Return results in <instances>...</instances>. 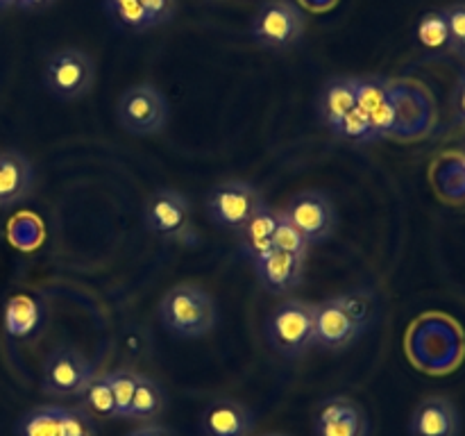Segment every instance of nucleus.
Listing matches in <instances>:
<instances>
[{"label":"nucleus","instance_id":"nucleus-1","mask_svg":"<svg viewBox=\"0 0 465 436\" xmlns=\"http://www.w3.org/2000/svg\"><path fill=\"white\" fill-rule=\"evenodd\" d=\"M216 302L198 284H177L159 302V318L171 334L180 339H200L216 325Z\"/></svg>","mask_w":465,"mask_h":436},{"label":"nucleus","instance_id":"nucleus-2","mask_svg":"<svg viewBox=\"0 0 465 436\" xmlns=\"http://www.w3.org/2000/svg\"><path fill=\"white\" fill-rule=\"evenodd\" d=\"M266 339L277 354L300 359L316 348V304L291 298L272 309L266 321Z\"/></svg>","mask_w":465,"mask_h":436},{"label":"nucleus","instance_id":"nucleus-3","mask_svg":"<svg viewBox=\"0 0 465 436\" xmlns=\"http://www.w3.org/2000/svg\"><path fill=\"white\" fill-rule=\"evenodd\" d=\"M368 325V309L354 295H339L316 304V348H350Z\"/></svg>","mask_w":465,"mask_h":436},{"label":"nucleus","instance_id":"nucleus-4","mask_svg":"<svg viewBox=\"0 0 465 436\" xmlns=\"http://www.w3.org/2000/svg\"><path fill=\"white\" fill-rule=\"evenodd\" d=\"M263 204L266 200L254 184L243 180H225L209 191L204 209L213 225L239 232Z\"/></svg>","mask_w":465,"mask_h":436},{"label":"nucleus","instance_id":"nucleus-5","mask_svg":"<svg viewBox=\"0 0 465 436\" xmlns=\"http://www.w3.org/2000/svg\"><path fill=\"white\" fill-rule=\"evenodd\" d=\"M302 9L291 0H266L252 18V39L262 48L289 50L304 35Z\"/></svg>","mask_w":465,"mask_h":436},{"label":"nucleus","instance_id":"nucleus-6","mask_svg":"<svg viewBox=\"0 0 465 436\" xmlns=\"http://www.w3.org/2000/svg\"><path fill=\"white\" fill-rule=\"evenodd\" d=\"M123 130L136 136L159 134L168 121V103L153 84H136L123 91L116 107Z\"/></svg>","mask_w":465,"mask_h":436},{"label":"nucleus","instance_id":"nucleus-7","mask_svg":"<svg viewBox=\"0 0 465 436\" xmlns=\"http://www.w3.org/2000/svg\"><path fill=\"white\" fill-rule=\"evenodd\" d=\"M45 89L59 100H77L91 91L95 82V64L77 48H64L48 59L44 71Z\"/></svg>","mask_w":465,"mask_h":436},{"label":"nucleus","instance_id":"nucleus-8","mask_svg":"<svg viewBox=\"0 0 465 436\" xmlns=\"http://www.w3.org/2000/svg\"><path fill=\"white\" fill-rule=\"evenodd\" d=\"M94 375V363L80 350L66 345L53 350L45 359L41 389L53 398H80Z\"/></svg>","mask_w":465,"mask_h":436},{"label":"nucleus","instance_id":"nucleus-9","mask_svg":"<svg viewBox=\"0 0 465 436\" xmlns=\"http://www.w3.org/2000/svg\"><path fill=\"white\" fill-rule=\"evenodd\" d=\"M282 213L309 245L325 243L336 230V209L321 191H300L286 203Z\"/></svg>","mask_w":465,"mask_h":436},{"label":"nucleus","instance_id":"nucleus-10","mask_svg":"<svg viewBox=\"0 0 465 436\" xmlns=\"http://www.w3.org/2000/svg\"><path fill=\"white\" fill-rule=\"evenodd\" d=\"M145 227L162 239H184L191 232V203L175 189H159L145 203Z\"/></svg>","mask_w":465,"mask_h":436},{"label":"nucleus","instance_id":"nucleus-11","mask_svg":"<svg viewBox=\"0 0 465 436\" xmlns=\"http://www.w3.org/2000/svg\"><path fill=\"white\" fill-rule=\"evenodd\" d=\"M371 421L359 402L336 395L318 407L313 418V436H368Z\"/></svg>","mask_w":465,"mask_h":436},{"label":"nucleus","instance_id":"nucleus-12","mask_svg":"<svg viewBox=\"0 0 465 436\" xmlns=\"http://www.w3.org/2000/svg\"><path fill=\"white\" fill-rule=\"evenodd\" d=\"M254 416L234 398H216L200 413L203 436H252Z\"/></svg>","mask_w":465,"mask_h":436},{"label":"nucleus","instance_id":"nucleus-13","mask_svg":"<svg viewBox=\"0 0 465 436\" xmlns=\"http://www.w3.org/2000/svg\"><path fill=\"white\" fill-rule=\"evenodd\" d=\"M304 262L307 259L282 253V250H271L266 257L254 262L252 268L257 272V280L262 282L268 293L286 295L302 284Z\"/></svg>","mask_w":465,"mask_h":436},{"label":"nucleus","instance_id":"nucleus-14","mask_svg":"<svg viewBox=\"0 0 465 436\" xmlns=\"http://www.w3.org/2000/svg\"><path fill=\"white\" fill-rule=\"evenodd\" d=\"M461 431V416L452 400L427 398L413 409L409 418V434L411 436H459Z\"/></svg>","mask_w":465,"mask_h":436},{"label":"nucleus","instance_id":"nucleus-15","mask_svg":"<svg viewBox=\"0 0 465 436\" xmlns=\"http://www.w3.org/2000/svg\"><path fill=\"white\" fill-rule=\"evenodd\" d=\"M357 107V86L352 75L331 77L318 94V118L334 130L352 109Z\"/></svg>","mask_w":465,"mask_h":436},{"label":"nucleus","instance_id":"nucleus-16","mask_svg":"<svg viewBox=\"0 0 465 436\" xmlns=\"http://www.w3.org/2000/svg\"><path fill=\"white\" fill-rule=\"evenodd\" d=\"M277 221H280V209L268 207V203L245 223L239 230V245L243 257L250 263L259 262L272 250V234H275Z\"/></svg>","mask_w":465,"mask_h":436},{"label":"nucleus","instance_id":"nucleus-17","mask_svg":"<svg viewBox=\"0 0 465 436\" xmlns=\"http://www.w3.org/2000/svg\"><path fill=\"white\" fill-rule=\"evenodd\" d=\"M35 171L27 157L16 150L0 153V207L16 204L30 193Z\"/></svg>","mask_w":465,"mask_h":436},{"label":"nucleus","instance_id":"nucleus-18","mask_svg":"<svg viewBox=\"0 0 465 436\" xmlns=\"http://www.w3.org/2000/svg\"><path fill=\"white\" fill-rule=\"evenodd\" d=\"M5 332L12 339H27L35 334L44 321V309H41L39 300L32 295H14L9 302L5 304Z\"/></svg>","mask_w":465,"mask_h":436},{"label":"nucleus","instance_id":"nucleus-19","mask_svg":"<svg viewBox=\"0 0 465 436\" xmlns=\"http://www.w3.org/2000/svg\"><path fill=\"white\" fill-rule=\"evenodd\" d=\"M163 409H166V391H163V386L154 382L153 377L139 375L134 398H132L130 411H127V421L150 422L162 416Z\"/></svg>","mask_w":465,"mask_h":436},{"label":"nucleus","instance_id":"nucleus-20","mask_svg":"<svg viewBox=\"0 0 465 436\" xmlns=\"http://www.w3.org/2000/svg\"><path fill=\"white\" fill-rule=\"evenodd\" d=\"M64 407L59 404H41L30 409L18 421L16 436H62Z\"/></svg>","mask_w":465,"mask_h":436},{"label":"nucleus","instance_id":"nucleus-21","mask_svg":"<svg viewBox=\"0 0 465 436\" xmlns=\"http://www.w3.org/2000/svg\"><path fill=\"white\" fill-rule=\"evenodd\" d=\"M416 39L422 48L431 50V53H450L452 50L445 9H434V12L422 14L416 25Z\"/></svg>","mask_w":465,"mask_h":436},{"label":"nucleus","instance_id":"nucleus-22","mask_svg":"<svg viewBox=\"0 0 465 436\" xmlns=\"http://www.w3.org/2000/svg\"><path fill=\"white\" fill-rule=\"evenodd\" d=\"M357 86V107L366 116H371L375 109H380L386 100L395 95V84L381 75H359L354 77Z\"/></svg>","mask_w":465,"mask_h":436},{"label":"nucleus","instance_id":"nucleus-23","mask_svg":"<svg viewBox=\"0 0 465 436\" xmlns=\"http://www.w3.org/2000/svg\"><path fill=\"white\" fill-rule=\"evenodd\" d=\"M80 398H82V409H84L89 416L118 421L116 402H114L107 375H94V380L86 384V389L82 391Z\"/></svg>","mask_w":465,"mask_h":436},{"label":"nucleus","instance_id":"nucleus-24","mask_svg":"<svg viewBox=\"0 0 465 436\" xmlns=\"http://www.w3.org/2000/svg\"><path fill=\"white\" fill-rule=\"evenodd\" d=\"M107 382L109 389H112L114 402H116L118 418H127L132 398H134L136 382H139V372L130 371V368H118V371L107 372Z\"/></svg>","mask_w":465,"mask_h":436},{"label":"nucleus","instance_id":"nucleus-25","mask_svg":"<svg viewBox=\"0 0 465 436\" xmlns=\"http://www.w3.org/2000/svg\"><path fill=\"white\" fill-rule=\"evenodd\" d=\"M331 132L339 139L350 141V144H372V141H377L371 121H368V116L359 107H354Z\"/></svg>","mask_w":465,"mask_h":436},{"label":"nucleus","instance_id":"nucleus-26","mask_svg":"<svg viewBox=\"0 0 465 436\" xmlns=\"http://www.w3.org/2000/svg\"><path fill=\"white\" fill-rule=\"evenodd\" d=\"M109 14L121 23L123 27H130V30L143 32L150 30V18L145 14V9L141 7L139 0H104Z\"/></svg>","mask_w":465,"mask_h":436},{"label":"nucleus","instance_id":"nucleus-27","mask_svg":"<svg viewBox=\"0 0 465 436\" xmlns=\"http://www.w3.org/2000/svg\"><path fill=\"white\" fill-rule=\"evenodd\" d=\"M309 248H312V245L307 243V239H304V236L286 221L284 213L280 212V221H277L275 234H272V250H282V253L307 259Z\"/></svg>","mask_w":465,"mask_h":436},{"label":"nucleus","instance_id":"nucleus-28","mask_svg":"<svg viewBox=\"0 0 465 436\" xmlns=\"http://www.w3.org/2000/svg\"><path fill=\"white\" fill-rule=\"evenodd\" d=\"M94 418L77 407H64L62 436H94Z\"/></svg>","mask_w":465,"mask_h":436},{"label":"nucleus","instance_id":"nucleus-29","mask_svg":"<svg viewBox=\"0 0 465 436\" xmlns=\"http://www.w3.org/2000/svg\"><path fill=\"white\" fill-rule=\"evenodd\" d=\"M445 18H448L450 39H452V50H450V53H454V48L465 41V3L450 5V7L445 9Z\"/></svg>","mask_w":465,"mask_h":436},{"label":"nucleus","instance_id":"nucleus-30","mask_svg":"<svg viewBox=\"0 0 465 436\" xmlns=\"http://www.w3.org/2000/svg\"><path fill=\"white\" fill-rule=\"evenodd\" d=\"M139 3L145 9V14H148L153 27L163 25L175 14V0H139Z\"/></svg>","mask_w":465,"mask_h":436},{"label":"nucleus","instance_id":"nucleus-31","mask_svg":"<svg viewBox=\"0 0 465 436\" xmlns=\"http://www.w3.org/2000/svg\"><path fill=\"white\" fill-rule=\"evenodd\" d=\"M452 109H454V121L465 125V71L459 77L457 86L452 94Z\"/></svg>","mask_w":465,"mask_h":436},{"label":"nucleus","instance_id":"nucleus-32","mask_svg":"<svg viewBox=\"0 0 465 436\" xmlns=\"http://www.w3.org/2000/svg\"><path fill=\"white\" fill-rule=\"evenodd\" d=\"M127 436H175L168 427L157 425V422H145V425L132 430Z\"/></svg>","mask_w":465,"mask_h":436},{"label":"nucleus","instance_id":"nucleus-33","mask_svg":"<svg viewBox=\"0 0 465 436\" xmlns=\"http://www.w3.org/2000/svg\"><path fill=\"white\" fill-rule=\"evenodd\" d=\"M48 3H53V0H21L18 7H41V5H48Z\"/></svg>","mask_w":465,"mask_h":436},{"label":"nucleus","instance_id":"nucleus-34","mask_svg":"<svg viewBox=\"0 0 465 436\" xmlns=\"http://www.w3.org/2000/svg\"><path fill=\"white\" fill-rule=\"evenodd\" d=\"M452 54H457V57L461 59V62L465 64V41H463L461 45H457V48H454V53H452Z\"/></svg>","mask_w":465,"mask_h":436},{"label":"nucleus","instance_id":"nucleus-35","mask_svg":"<svg viewBox=\"0 0 465 436\" xmlns=\"http://www.w3.org/2000/svg\"><path fill=\"white\" fill-rule=\"evenodd\" d=\"M7 5H12V0H0V7H7Z\"/></svg>","mask_w":465,"mask_h":436},{"label":"nucleus","instance_id":"nucleus-36","mask_svg":"<svg viewBox=\"0 0 465 436\" xmlns=\"http://www.w3.org/2000/svg\"><path fill=\"white\" fill-rule=\"evenodd\" d=\"M461 168H463V175H465V154H463V159H461Z\"/></svg>","mask_w":465,"mask_h":436},{"label":"nucleus","instance_id":"nucleus-37","mask_svg":"<svg viewBox=\"0 0 465 436\" xmlns=\"http://www.w3.org/2000/svg\"><path fill=\"white\" fill-rule=\"evenodd\" d=\"M12 5H21V0H12Z\"/></svg>","mask_w":465,"mask_h":436},{"label":"nucleus","instance_id":"nucleus-38","mask_svg":"<svg viewBox=\"0 0 465 436\" xmlns=\"http://www.w3.org/2000/svg\"><path fill=\"white\" fill-rule=\"evenodd\" d=\"M263 436H284V434H263Z\"/></svg>","mask_w":465,"mask_h":436}]
</instances>
